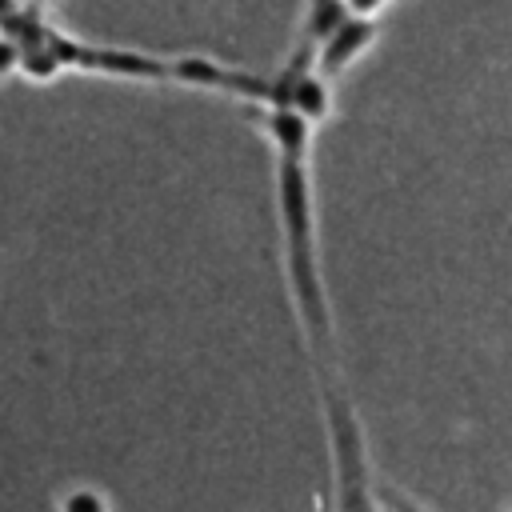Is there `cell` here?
Segmentation results:
<instances>
[{"label": "cell", "instance_id": "6da1fadb", "mask_svg": "<svg viewBox=\"0 0 512 512\" xmlns=\"http://www.w3.org/2000/svg\"><path fill=\"white\" fill-rule=\"evenodd\" d=\"M276 212H280V244H284V280L304 332V344L316 368H336L332 356V308L320 272V240H316V200L308 160L276 156Z\"/></svg>", "mask_w": 512, "mask_h": 512}, {"label": "cell", "instance_id": "ba28073f", "mask_svg": "<svg viewBox=\"0 0 512 512\" xmlns=\"http://www.w3.org/2000/svg\"><path fill=\"white\" fill-rule=\"evenodd\" d=\"M348 4V12H356V16H380L392 0H344Z\"/></svg>", "mask_w": 512, "mask_h": 512}, {"label": "cell", "instance_id": "52a82bcc", "mask_svg": "<svg viewBox=\"0 0 512 512\" xmlns=\"http://www.w3.org/2000/svg\"><path fill=\"white\" fill-rule=\"evenodd\" d=\"M12 72H20V44L0 32V80H8Z\"/></svg>", "mask_w": 512, "mask_h": 512}, {"label": "cell", "instance_id": "5b68a950", "mask_svg": "<svg viewBox=\"0 0 512 512\" xmlns=\"http://www.w3.org/2000/svg\"><path fill=\"white\" fill-rule=\"evenodd\" d=\"M344 16H348V4H344V0H308V4H304V32H300V44L316 48Z\"/></svg>", "mask_w": 512, "mask_h": 512}, {"label": "cell", "instance_id": "277c9868", "mask_svg": "<svg viewBox=\"0 0 512 512\" xmlns=\"http://www.w3.org/2000/svg\"><path fill=\"white\" fill-rule=\"evenodd\" d=\"M260 128H264V136L272 140L276 156L308 160V148H312V124H308L304 116H296V112L284 108V104H264Z\"/></svg>", "mask_w": 512, "mask_h": 512}, {"label": "cell", "instance_id": "9c48e42d", "mask_svg": "<svg viewBox=\"0 0 512 512\" xmlns=\"http://www.w3.org/2000/svg\"><path fill=\"white\" fill-rule=\"evenodd\" d=\"M16 8H20V4H16V0H0V24H4V20H8V16H12V12H16Z\"/></svg>", "mask_w": 512, "mask_h": 512}, {"label": "cell", "instance_id": "8992f818", "mask_svg": "<svg viewBox=\"0 0 512 512\" xmlns=\"http://www.w3.org/2000/svg\"><path fill=\"white\" fill-rule=\"evenodd\" d=\"M108 508V496L92 492V488H76L68 496H60V512H104Z\"/></svg>", "mask_w": 512, "mask_h": 512}, {"label": "cell", "instance_id": "3957f363", "mask_svg": "<svg viewBox=\"0 0 512 512\" xmlns=\"http://www.w3.org/2000/svg\"><path fill=\"white\" fill-rule=\"evenodd\" d=\"M376 44V16H356L348 12L316 48H312V68L320 76H344L368 48Z\"/></svg>", "mask_w": 512, "mask_h": 512}, {"label": "cell", "instance_id": "7a4b0ae2", "mask_svg": "<svg viewBox=\"0 0 512 512\" xmlns=\"http://www.w3.org/2000/svg\"><path fill=\"white\" fill-rule=\"evenodd\" d=\"M320 380V404H324V428H328V448H332V476H336V504L356 512L372 508L368 492V448L360 420L352 412V400L344 396L336 368H316Z\"/></svg>", "mask_w": 512, "mask_h": 512}]
</instances>
